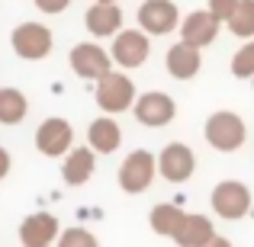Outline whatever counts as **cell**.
Masks as SVG:
<instances>
[{
    "mask_svg": "<svg viewBox=\"0 0 254 247\" xmlns=\"http://www.w3.org/2000/svg\"><path fill=\"white\" fill-rule=\"evenodd\" d=\"M212 238H216L212 222H209L206 215H196V212L184 215L180 228L174 231V244H177V247H206Z\"/></svg>",
    "mask_w": 254,
    "mask_h": 247,
    "instance_id": "obj_16",
    "label": "cell"
},
{
    "mask_svg": "<svg viewBox=\"0 0 254 247\" xmlns=\"http://www.w3.org/2000/svg\"><path fill=\"white\" fill-rule=\"evenodd\" d=\"M58 247H100V244L87 228H68L58 238Z\"/></svg>",
    "mask_w": 254,
    "mask_h": 247,
    "instance_id": "obj_23",
    "label": "cell"
},
{
    "mask_svg": "<svg viewBox=\"0 0 254 247\" xmlns=\"http://www.w3.org/2000/svg\"><path fill=\"white\" fill-rule=\"evenodd\" d=\"M138 26L148 36H168V32L180 29V10L171 0H145L138 6Z\"/></svg>",
    "mask_w": 254,
    "mask_h": 247,
    "instance_id": "obj_9",
    "label": "cell"
},
{
    "mask_svg": "<svg viewBox=\"0 0 254 247\" xmlns=\"http://www.w3.org/2000/svg\"><path fill=\"white\" fill-rule=\"evenodd\" d=\"M55 238H62V228H58V218L49 212H36V215L23 218V225H19L23 247H49Z\"/></svg>",
    "mask_w": 254,
    "mask_h": 247,
    "instance_id": "obj_14",
    "label": "cell"
},
{
    "mask_svg": "<svg viewBox=\"0 0 254 247\" xmlns=\"http://www.w3.org/2000/svg\"><path fill=\"white\" fill-rule=\"evenodd\" d=\"M232 29V36H238V39H254V0H242L238 3V10L232 13V19L225 23Z\"/></svg>",
    "mask_w": 254,
    "mask_h": 247,
    "instance_id": "obj_21",
    "label": "cell"
},
{
    "mask_svg": "<svg viewBox=\"0 0 254 247\" xmlns=\"http://www.w3.org/2000/svg\"><path fill=\"white\" fill-rule=\"evenodd\" d=\"M87 142H90V148L97 154H113L123 145V129H119V122L113 116H100L87 129Z\"/></svg>",
    "mask_w": 254,
    "mask_h": 247,
    "instance_id": "obj_17",
    "label": "cell"
},
{
    "mask_svg": "<svg viewBox=\"0 0 254 247\" xmlns=\"http://www.w3.org/2000/svg\"><path fill=\"white\" fill-rule=\"evenodd\" d=\"M209 202L219 218L235 222V218H245L251 212V190L245 183H238V180H222V183H216Z\"/></svg>",
    "mask_w": 254,
    "mask_h": 247,
    "instance_id": "obj_5",
    "label": "cell"
},
{
    "mask_svg": "<svg viewBox=\"0 0 254 247\" xmlns=\"http://www.w3.org/2000/svg\"><path fill=\"white\" fill-rule=\"evenodd\" d=\"M148 51H151V42L145 29H123L119 36H113L110 55L119 68H142L148 61Z\"/></svg>",
    "mask_w": 254,
    "mask_h": 247,
    "instance_id": "obj_6",
    "label": "cell"
},
{
    "mask_svg": "<svg viewBox=\"0 0 254 247\" xmlns=\"http://www.w3.org/2000/svg\"><path fill=\"white\" fill-rule=\"evenodd\" d=\"M203 135L209 142V148H216V151H238L245 145V138H248V129H245L242 116H235L229 109H219L206 119Z\"/></svg>",
    "mask_w": 254,
    "mask_h": 247,
    "instance_id": "obj_1",
    "label": "cell"
},
{
    "mask_svg": "<svg viewBox=\"0 0 254 247\" xmlns=\"http://www.w3.org/2000/svg\"><path fill=\"white\" fill-rule=\"evenodd\" d=\"M97 3H116V0H97Z\"/></svg>",
    "mask_w": 254,
    "mask_h": 247,
    "instance_id": "obj_28",
    "label": "cell"
},
{
    "mask_svg": "<svg viewBox=\"0 0 254 247\" xmlns=\"http://www.w3.org/2000/svg\"><path fill=\"white\" fill-rule=\"evenodd\" d=\"M196 170V154L193 148H187L184 142H171L168 148L158 154V173H161L168 183H184L193 177Z\"/></svg>",
    "mask_w": 254,
    "mask_h": 247,
    "instance_id": "obj_10",
    "label": "cell"
},
{
    "mask_svg": "<svg viewBox=\"0 0 254 247\" xmlns=\"http://www.w3.org/2000/svg\"><path fill=\"white\" fill-rule=\"evenodd\" d=\"M97 170V151L93 148H71L64 154V167H62V177L68 180L71 186H84L87 180L93 177Z\"/></svg>",
    "mask_w": 254,
    "mask_h": 247,
    "instance_id": "obj_18",
    "label": "cell"
},
{
    "mask_svg": "<svg viewBox=\"0 0 254 247\" xmlns=\"http://www.w3.org/2000/svg\"><path fill=\"white\" fill-rule=\"evenodd\" d=\"M184 215H187V212L180 209V205H174V202H161V205H155V209H151L148 225H151V231H155V235L174 238V231L180 228Z\"/></svg>",
    "mask_w": 254,
    "mask_h": 247,
    "instance_id": "obj_20",
    "label": "cell"
},
{
    "mask_svg": "<svg viewBox=\"0 0 254 247\" xmlns=\"http://www.w3.org/2000/svg\"><path fill=\"white\" fill-rule=\"evenodd\" d=\"M174 116H177V103L161 90H148L135 99V119L148 129H161V125L174 122Z\"/></svg>",
    "mask_w": 254,
    "mask_h": 247,
    "instance_id": "obj_11",
    "label": "cell"
},
{
    "mask_svg": "<svg viewBox=\"0 0 254 247\" xmlns=\"http://www.w3.org/2000/svg\"><path fill=\"white\" fill-rule=\"evenodd\" d=\"M36 6L42 13H52V16H55V13H64L71 6V0H36Z\"/></svg>",
    "mask_w": 254,
    "mask_h": 247,
    "instance_id": "obj_25",
    "label": "cell"
},
{
    "mask_svg": "<svg viewBox=\"0 0 254 247\" xmlns=\"http://www.w3.org/2000/svg\"><path fill=\"white\" fill-rule=\"evenodd\" d=\"M232 74L235 77H254V39L242 45L232 58Z\"/></svg>",
    "mask_w": 254,
    "mask_h": 247,
    "instance_id": "obj_22",
    "label": "cell"
},
{
    "mask_svg": "<svg viewBox=\"0 0 254 247\" xmlns=\"http://www.w3.org/2000/svg\"><path fill=\"white\" fill-rule=\"evenodd\" d=\"M164 64H168V74L177 77V81H193V77L199 74V68H203V55H199L196 45L190 42H174L168 49V58H164Z\"/></svg>",
    "mask_w": 254,
    "mask_h": 247,
    "instance_id": "obj_13",
    "label": "cell"
},
{
    "mask_svg": "<svg viewBox=\"0 0 254 247\" xmlns=\"http://www.w3.org/2000/svg\"><path fill=\"white\" fill-rule=\"evenodd\" d=\"M71 71L77 77H87V81H103L110 74V64H113V55H106L97 42H77L71 49Z\"/></svg>",
    "mask_w": 254,
    "mask_h": 247,
    "instance_id": "obj_7",
    "label": "cell"
},
{
    "mask_svg": "<svg viewBox=\"0 0 254 247\" xmlns=\"http://www.w3.org/2000/svg\"><path fill=\"white\" fill-rule=\"evenodd\" d=\"M71 145H74V129H71V122H68V119H62V116L45 119V122L36 129V148L42 151L45 157L68 154Z\"/></svg>",
    "mask_w": 254,
    "mask_h": 247,
    "instance_id": "obj_8",
    "label": "cell"
},
{
    "mask_svg": "<svg viewBox=\"0 0 254 247\" xmlns=\"http://www.w3.org/2000/svg\"><path fill=\"white\" fill-rule=\"evenodd\" d=\"M155 173H158L155 154L145 151V148H138L119 164V186H123V193L138 196V193H145L151 183H155Z\"/></svg>",
    "mask_w": 254,
    "mask_h": 247,
    "instance_id": "obj_3",
    "label": "cell"
},
{
    "mask_svg": "<svg viewBox=\"0 0 254 247\" xmlns=\"http://www.w3.org/2000/svg\"><path fill=\"white\" fill-rule=\"evenodd\" d=\"M52 42H55V36H52V29L42 26V23H19L10 36L13 51H16L19 58H26V61H42L52 51Z\"/></svg>",
    "mask_w": 254,
    "mask_h": 247,
    "instance_id": "obj_4",
    "label": "cell"
},
{
    "mask_svg": "<svg viewBox=\"0 0 254 247\" xmlns=\"http://www.w3.org/2000/svg\"><path fill=\"white\" fill-rule=\"evenodd\" d=\"M238 3H242V0H209V13L216 19H222V23H229L232 13L238 10Z\"/></svg>",
    "mask_w": 254,
    "mask_h": 247,
    "instance_id": "obj_24",
    "label": "cell"
},
{
    "mask_svg": "<svg viewBox=\"0 0 254 247\" xmlns=\"http://www.w3.org/2000/svg\"><path fill=\"white\" fill-rule=\"evenodd\" d=\"M206 247H232V241H225V238H219V235H216V238H212V241L206 244Z\"/></svg>",
    "mask_w": 254,
    "mask_h": 247,
    "instance_id": "obj_27",
    "label": "cell"
},
{
    "mask_svg": "<svg viewBox=\"0 0 254 247\" xmlns=\"http://www.w3.org/2000/svg\"><path fill=\"white\" fill-rule=\"evenodd\" d=\"M93 97H97V106L106 112V116H116V112H126L132 103H135V84H132V77L110 71L103 81H97Z\"/></svg>",
    "mask_w": 254,
    "mask_h": 247,
    "instance_id": "obj_2",
    "label": "cell"
},
{
    "mask_svg": "<svg viewBox=\"0 0 254 247\" xmlns=\"http://www.w3.org/2000/svg\"><path fill=\"white\" fill-rule=\"evenodd\" d=\"M6 173H10V151L0 148V180H3Z\"/></svg>",
    "mask_w": 254,
    "mask_h": 247,
    "instance_id": "obj_26",
    "label": "cell"
},
{
    "mask_svg": "<svg viewBox=\"0 0 254 247\" xmlns=\"http://www.w3.org/2000/svg\"><path fill=\"white\" fill-rule=\"evenodd\" d=\"M29 112V99L16 87H0V125H19Z\"/></svg>",
    "mask_w": 254,
    "mask_h": 247,
    "instance_id": "obj_19",
    "label": "cell"
},
{
    "mask_svg": "<svg viewBox=\"0 0 254 247\" xmlns=\"http://www.w3.org/2000/svg\"><path fill=\"white\" fill-rule=\"evenodd\" d=\"M219 26H222V19H216L209 10H193L190 16L180 23V39L196 45V49H206V45L216 42Z\"/></svg>",
    "mask_w": 254,
    "mask_h": 247,
    "instance_id": "obj_12",
    "label": "cell"
},
{
    "mask_svg": "<svg viewBox=\"0 0 254 247\" xmlns=\"http://www.w3.org/2000/svg\"><path fill=\"white\" fill-rule=\"evenodd\" d=\"M84 23L93 39L119 36L123 32V10H119V3H93L84 13Z\"/></svg>",
    "mask_w": 254,
    "mask_h": 247,
    "instance_id": "obj_15",
    "label": "cell"
}]
</instances>
